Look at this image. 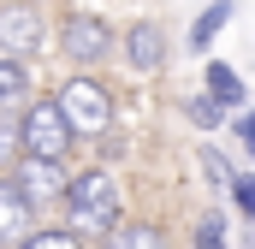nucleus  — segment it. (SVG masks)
Wrapping results in <instances>:
<instances>
[{"mask_svg":"<svg viewBox=\"0 0 255 249\" xmlns=\"http://www.w3.org/2000/svg\"><path fill=\"white\" fill-rule=\"evenodd\" d=\"M0 48H6V54H30V48H42V18H36L30 0L0 12Z\"/></svg>","mask_w":255,"mask_h":249,"instance_id":"4","label":"nucleus"},{"mask_svg":"<svg viewBox=\"0 0 255 249\" xmlns=\"http://www.w3.org/2000/svg\"><path fill=\"white\" fill-rule=\"evenodd\" d=\"M65 148H71V124L54 101H36L30 113H24V154H36V160H60Z\"/></svg>","mask_w":255,"mask_h":249,"instance_id":"3","label":"nucleus"},{"mask_svg":"<svg viewBox=\"0 0 255 249\" xmlns=\"http://www.w3.org/2000/svg\"><path fill=\"white\" fill-rule=\"evenodd\" d=\"M196 249H226V226L220 220H202L196 226Z\"/></svg>","mask_w":255,"mask_h":249,"instance_id":"13","label":"nucleus"},{"mask_svg":"<svg viewBox=\"0 0 255 249\" xmlns=\"http://www.w3.org/2000/svg\"><path fill=\"white\" fill-rule=\"evenodd\" d=\"M65 113V124H71V136H101L107 130V119H113V101H107V89L95 83V77H71L60 89V101H54Z\"/></svg>","mask_w":255,"mask_h":249,"instance_id":"2","label":"nucleus"},{"mask_svg":"<svg viewBox=\"0 0 255 249\" xmlns=\"http://www.w3.org/2000/svg\"><path fill=\"white\" fill-rule=\"evenodd\" d=\"M18 249H77V232H36V238H24Z\"/></svg>","mask_w":255,"mask_h":249,"instance_id":"12","label":"nucleus"},{"mask_svg":"<svg viewBox=\"0 0 255 249\" xmlns=\"http://www.w3.org/2000/svg\"><path fill=\"white\" fill-rule=\"evenodd\" d=\"M107 249H166L154 226H107Z\"/></svg>","mask_w":255,"mask_h":249,"instance_id":"9","label":"nucleus"},{"mask_svg":"<svg viewBox=\"0 0 255 249\" xmlns=\"http://www.w3.org/2000/svg\"><path fill=\"white\" fill-rule=\"evenodd\" d=\"M208 89H214V101H226V107H232V101L244 95V89H238V71H232V65H208Z\"/></svg>","mask_w":255,"mask_h":249,"instance_id":"11","label":"nucleus"},{"mask_svg":"<svg viewBox=\"0 0 255 249\" xmlns=\"http://www.w3.org/2000/svg\"><path fill=\"white\" fill-rule=\"evenodd\" d=\"M107 42H113V30L101 18H65V54L71 60H101Z\"/></svg>","mask_w":255,"mask_h":249,"instance_id":"5","label":"nucleus"},{"mask_svg":"<svg viewBox=\"0 0 255 249\" xmlns=\"http://www.w3.org/2000/svg\"><path fill=\"white\" fill-rule=\"evenodd\" d=\"M232 196H238V208H255V184L250 178H232Z\"/></svg>","mask_w":255,"mask_h":249,"instance_id":"15","label":"nucleus"},{"mask_svg":"<svg viewBox=\"0 0 255 249\" xmlns=\"http://www.w3.org/2000/svg\"><path fill=\"white\" fill-rule=\"evenodd\" d=\"M65 214H71V232H107L119 226V184L107 172H83L71 196H65Z\"/></svg>","mask_w":255,"mask_h":249,"instance_id":"1","label":"nucleus"},{"mask_svg":"<svg viewBox=\"0 0 255 249\" xmlns=\"http://www.w3.org/2000/svg\"><path fill=\"white\" fill-rule=\"evenodd\" d=\"M12 184H18L24 202H48V196H60V172H54V160H36V154H30Z\"/></svg>","mask_w":255,"mask_h":249,"instance_id":"6","label":"nucleus"},{"mask_svg":"<svg viewBox=\"0 0 255 249\" xmlns=\"http://www.w3.org/2000/svg\"><path fill=\"white\" fill-rule=\"evenodd\" d=\"M125 54H130L136 71H154V65L166 60V54H160V30H154V24H136V30L125 36Z\"/></svg>","mask_w":255,"mask_h":249,"instance_id":"8","label":"nucleus"},{"mask_svg":"<svg viewBox=\"0 0 255 249\" xmlns=\"http://www.w3.org/2000/svg\"><path fill=\"white\" fill-rule=\"evenodd\" d=\"M226 12H232V6H214V12H208V18L196 24V48H208V36H214V30L226 24Z\"/></svg>","mask_w":255,"mask_h":249,"instance_id":"14","label":"nucleus"},{"mask_svg":"<svg viewBox=\"0 0 255 249\" xmlns=\"http://www.w3.org/2000/svg\"><path fill=\"white\" fill-rule=\"evenodd\" d=\"M24 89H30V77H24V65H18V54H6V60H0V107H12V101H24Z\"/></svg>","mask_w":255,"mask_h":249,"instance_id":"10","label":"nucleus"},{"mask_svg":"<svg viewBox=\"0 0 255 249\" xmlns=\"http://www.w3.org/2000/svg\"><path fill=\"white\" fill-rule=\"evenodd\" d=\"M30 232V202L18 196V184H0V244H18Z\"/></svg>","mask_w":255,"mask_h":249,"instance_id":"7","label":"nucleus"}]
</instances>
